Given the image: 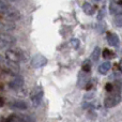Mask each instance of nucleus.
<instances>
[{
  "instance_id": "obj_24",
  "label": "nucleus",
  "mask_w": 122,
  "mask_h": 122,
  "mask_svg": "<svg viewBox=\"0 0 122 122\" xmlns=\"http://www.w3.org/2000/svg\"><path fill=\"white\" fill-rule=\"evenodd\" d=\"M114 3L119 4V5H122V0H114Z\"/></svg>"
},
{
  "instance_id": "obj_27",
  "label": "nucleus",
  "mask_w": 122,
  "mask_h": 122,
  "mask_svg": "<svg viewBox=\"0 0 122 122\" xmlns=\"http://www.w3.org/2000/svg\"><path fill=\"white\" fill-rule=\"evenodd\" d=\"M95 1H100V0H95Z\"/></svg>"
},
{
  "instance_id": "obj_3",
  "label": "nucleus",
  "mask_w": 122,
  "mask_h": 122,
  "mask_svg": "<svg viewBox=\"0 0 122 122\" xmlns=\"http://www.w3.org/2000/svg\"><path fill=\"white\" fill-rule=\"evenodd\" d=\"M16 45V39L10 33H0V48L11 49Z\"/></svg>"
},
{
  "instance_id": "obj_19",
  "label": "nucleus",
  "mask_w": 122,
  "mask_h": 122,
  "mask_svg": "<svg viewBox=\"0 0 122 122\" xmlns=\"http://www.w3.org/2000/svg\"><path fill=\"white\" fill-rule=\"evenodd\" d=\"M115 25L117 27H122V16H116V18H115Z\"/></svg>"
},
{
  "instance_id": "obj_26",
  "label": "nucleus",
  "mask_w": 122,
  "mask_h": 122,
  "mask_svg": "<svg viewBox=\"0 0 122 122\" xmlns=\"http://www.w3.org/2000/svg\"><path fill=\"white\" fill-rule=\"evenodd\" d=\"M9 1H17V0H9Z\"/></svg>"
},
{
  "instance_id": "obj_23",
  "label": "nucleus",
  "mask_w": 122,
  "mask_h": 122,
  "mask_svg": "<svg viewBox=\"0 0 122 122\" xmlns=\"http://www.w3.org/2000/svg\"><path fill=\"white\" fill-rule=\"evenodd\" d=\"M3 105H4V100H3V97H0V107H2Z\"/></svg>"
},
{
  "instance_id": "obj_20",
  "label": "nucleus",
  "mask_w": 122,
  "mask_h": 122,
  "mask_svg": "<svg viewBox=\"0 0 122 122\" xmlns=\"http://www.w3.org/2000/svg\"><path fill=\"white\" fill-rule=\"evenodd\" d=\"M71 45L74 47V48H78V46H79V41H78L77 39H72Z\"/></svg>"
},
{
  "instance_id": "obj_5",
  "label": "nucleus",
  "mask_w": 122,
  "mask_h": 122,
  "mask_svg": "<svg viewBox=\"0 0 122 122\" xmlns=\"http://www.w3.org/2000/svg\"><path fill=\"white\" fill-rule=\"evenodd\" d=\"M24 86V78L18 74H14L13 78L9 81V87L12 90H19Z\"/></svg>"
},
{
  "instance_id": "obj_14",
  "label": "nucleus",
  "mask_w": 122,
  "mask_h": 122,
  "mask_svg": "<svg viewBox=\"0 0 122 122\" xmlns=\"http://www.w3.org/2000/svg\"><path fill=\"white\" fill-rule=\"evenodd\" d=\"M112 67V64H110L109 61H106V62H103L101 65L99 66V73L102 74V75H105L108 71Z\"/></svg>"
},
{
  "instance_id": "obj_16",
  "label": "nucleus",
  "mask_w": 122,
  "mask_h": 122,
  "mask_svg": "<svg viewBox=\"0 0 122 122\" xmlns=\"http://www.w3.org/2000/svg\"><path fill=\"white\" fill-rule=\"evenodd\" d=\"M100 56H101V51H100V47H94V49L92 51V53H91V59L92 61H94V62H97V60L100 59Z\"/></svg>"
},
{
  "instance_id": "obj_13",
  "label": "nucleus",
  "mask_w": 122,
  "mask_h": 122,
  "mask_svg": "<svg viewBox=\"0 0 122 122\" xmlns=\"http://www.w3.org/2000/svg\"><path fill=\"white\" fill-rule=\"evenodd\" d=\"M15 122H33V118L28 115H13Z\"/></svg>"
},
{
  "instance_id": "obj_15",
  "label": "nucleus",
  "mask_w": 122,
  "mask_h": 122,
  "mask_svg": "<svg viewBox=\"0 0 122 122\" xmlns=\"http://www.w3.org/2000/svg\"><path fill=\"white\" fill-rule=\"evenodd\" d=\"M82 10H84V12L86 13L87 15H93L95 12L94 6H93L92 4H90L89 2H85V3L82 4Z\"/></svg>"
},
{
  "instance_id": "obj_17",
  "label": "nucleus",
  "mask_w": 122,
  "mask_h": 122,
  "mask_svg": "<svg viewBox=\"0 0 122 122\" xmlns=\"http://www.w3.org/2000/svg\"><path fill=\"white\" fill-rule=\"evenodd\" d=\"M82 72H86V73H89V72L91 71V69H92V63H91V61L89 59L85 60L84 62H82Z\"/></svg>"
},
{
  "instance_id": "obj_28",
  "label": "nucleus",
  "mask_w": 122,
  "mask_h": 122,
  "mask_svg": "<svg viewBox=\"0 0 122 122\" xmlns=\"http://www.w3.org/2000/svg\"><path fill=\"white\" fill-rule=\"evenodd\" d=\"M1 88H2V87H1V86H0V89H1Z\"/></svg>"
},
{
  "instance_id": "obj_8",
  "label": "nucleus",
  "mask_w": 122,
  "mask_h": 122,
  "mask_svg": "<svg viewBox=\"0 0 122 122\" xmlns=\"http://www.w3.org/2000/svg\"><path fill=\"white\" fill-rule=\"evenodd\" d=\"M90 82V75L89 73L86 72H80L78 75V80H77V86L79 88H86V86Z\"/></svg>"
},
{
  "instance_id": "obj_10",
  "label": "nucleus",
  "mask_w": 122,
  "mask_h": 122,
  "mask_svg": "<svg viewBox=\"0 0 122 122\" xmlns=\"http://www.w3.org/2000/svg\"><path fill=\"white\" fill-rule=\"evenodd\" d=\"M15 29V24L12 23L11 20L2 21L0 20V31H2V33H6L8 31H12Z\"/></svg>"
},
{
  "instance_id": "obj_4",
  "label": "nucleus",
  "mask_w": 122,
  "mask_h": 122,
  "mask_svg": "<svg viewBox=\"0 0 122 122\" xmlns=\"http://www.w3.org/2000/svg\"><path fill=\"white\" fill-rule=\"evenodd\" d=\"M120 102H121V93L119 91H116V92H110V94L105 97L104 105H105L106 108H112L118 105Z\"/></svg>"
},
{
  "instance_id": "obj_9",
  "label": "nucleus",
  "mask_w": 122,
  "mask_h": 122,
  "mask_svg": "<svg viewBox=\"0 0 122 122\" xmlns=\"http://www.w3.org/2000/svg\"><path fill=\"white\" fill-rule=\"evenodd\" d=\"M9 106H10V108L17 109V110H26L28 108L27 103L24 101H20V100H15V101L10 102Z\"/></svg>"
},
{
  "instance_id": "obj_7",
  "label": "nucleus",
  "mask_w": 122,
  "mask_h": 122,
  "mask_svg": "<svg viewBox=\"0 0 122 122\" xmlns=\"http://www.w3.org/2000/svg\"><path fill=\"white\" fill-rule=\"evenodd\" d=\"M42 97H43V90H42V88L38 87V88L34 89L31 94V101H32L33 106L36 107V106L40 105L41 101H42Z\"/></svg>"
},
{
  "instance_id": "obj_1",
  "label": "nucleus",
  "mask_w": 122,
  "mask_h": 122,
  "mask_svg": "<svg viewBox=\"0 0 122 122\" xmlns=\"http://www.w3.org/2000/svg\"><path fill=\"white\" fill-rule=\"evenodd\" d=\"M0 14L8 20L14 21L20 19V13L11 4H9L5 0H0Z\"/></svg>"
},
{
  "instance_id": "obj_12",
  "label": "nucleus",
  "mask_w": 122,
  "mask_h": 122,
  "mask_svg": "<svg viewBox=\"0 0 122 122\" xmlns=\"http://www.w3.org/2000/svg\"><path fill=\"white\" fill-rule=\"evenodd\" d=\"M109 12L110 14L116 15V16H122V5L116 3H110L109 4Z\"/></svg>"
},
{
  "instance_id": "obj_22",
  "label": "nucleus",
  "mask_w": 122,
  "mask_h": 122,
  "mask_svg": "<svg viewBox=\"0 0 122 122\" xmlns=\"http://www.w3.org/2000/svg\"><path fill=\"white\" fill-rule=\"evenodd\" d=\"M104 14H105V11H104V9H102L99 12V15H97V20H102L104 17Z\"/></svg>"
},
{
  "instance_id": "obj_2",
  "label": "nucleus",
  "mask_w": 122,
  "mask_h": 122,
  "mask_svg": "<svg viewBox=\"0 0 122 122\" xmlns=\"http://www.w3.org/2000/svg\"><path fill=\"white\" fill-rule=\"evenodd\" d=\"M5 58L11 62L17 64V63L20 62H25L27 60V54L24 51H21V49L11 48L5 51Z\"/></svg>"
},
{
  "instance_id": "obj_11",
  "label": "nucleus",
  "mask_w": 122,
  "mask_h": 122,
  "mask_svg": "<svg viewBox=\"0 0 122 122\" xmlns=\"http://www.w3.org/2000/svg\"><path fill=\"white\" fill-rule=\"evenodd\" d=\"M107 42L110 46L114 47H118L120 40H119V36L116 33H108L107 34Z\"/></svg>"
},
{
  "instance_id": "obj_21",
  "label": "nucleus",
  "mask_w": 122,
  "mask_h": 122,
  "mask_svg": "<svg viewBox=\"0 0 122 122\" xmlns=\"http://www.w3.org/2000/svg\"><path fill=\"white\" fill-rule=\"evenodd\" d=\"M105 89H106V91H108V92H112V91H114V85L108 82V84H106Z\"/></svg>"
},
{
  "instance_id": "obj_18",
  "label": "nucleus",
  "mask_w": 122,
  "mask_h": 122,
  "mask_svg": "<svg viewBox=\"0 0 122 122\" xmlns=\"http://www.w3.org/2000/svg\"><path fill=\"white\" fill-rule=\"evenodd\" d=\"M102 55H103V58H105V59H112V58H115V54L110 49H104Z\"/></svg>"
},
{
  "instance_id": "obj_6",
  "label": "nucleus",
  "mask_w": 122,
  "mask_h": 122,
  "mask_svg": "<svg viewBox=\"0 0 122 122\" xmlns=\"http://www.w3.org/2000/svg\"><path fill=\"white\" fill-rule=\"evenodd\" d=\"M46 64H47V59L43 55H40V54L33 56V58L31 59V65L34 69H40V67H43Z\"/></svg>"
},
{
  "instance_id": "obj_25",
  "label": "nucleus",
  "mask_w": 122,
  "mask_h": 122,
  "mask_svg": "<svg viewBox=\"0 0 122 122\" xmlns=\"http://www.w3.org/2000/svg\"><path fill=\"white\" fill-rule=\"evenodd\" d=\"M119 69L122 71V59H121V61H120V63H119Z\"/></svg>"
}]
</instances>
